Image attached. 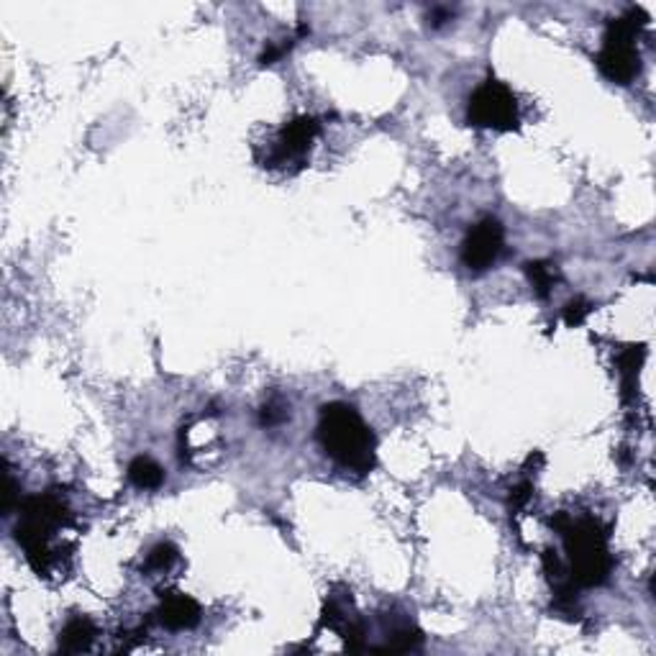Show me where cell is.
<instances>
[{"label":"cell","mask_w":656,"mask_h":656,"mask_svg":"<svg viewBox=\"0 0 656 656\" xmlns=\"http://www.w3.org/2000/svg\"><path fill=\"white\" fill-rule=\"evenodd\" d=\"M72 526V511L55 492L18 500L15 542L24 549L29 567L39 577H52L67 567L70 546L57 542Z\"/></svg>","instance_id":"cell-1"},{"label":"cell","mask_w":656,"mask_h":656,"mask_svg":"<svg viewBox=\"0 0 656 656\" xmlns=\"http://www.w3.org/2000/svg\"><path fill=\"white\" fill-rule=\"evenodd\" d=\"M315 436L321 449L346 472L359 477L370 474L377 464V439L364 418L349 403H326L318 411Z\"/></svg>","instance_id":"cell-2"},{"label":"cell","mask_w":656,"mask_h":656,"mask_svg":"<svg viewBox=\"0 0 656 656\" xmlns=\"http://www.w3.org/2000/svg\"><path fill=\"white\" fill-rule=\"evenodd\" d=\"M552 526L557 528L567 559H570V570L567 580L574 587H600L611 580L615 567V559L608 546V528L600 523L592 515H580L574 518L572 513H557L552 518Z\"/></svg>","instance_id":"cell-3"},{"label":"cell","mask_w":656,"mask_h":656,"mask_svg":"<svg viewBox=\"0 0 656 656\" xmlns=\"http://www.w3.org/2000/svg\"><path fill=\"white\" fill-rule=\"evenodd\" d=\"M649 24L641 8H628L626 14L611 18L602 46H600L598 70L615 85H631L641 75V52H639V34Z\"/></svg>","instance_id":"cell-4"},{"label":"cell","mask_w":656,"mask_h":656,"mask_svg":"<svg viewBox=\"0 0 656 656\" xmlns=\"http://www.w3.org/2000/svg\"><path fill=\"white\" fill-rule=\"evenodd\" d=\"M467 121L477 129L515 131L518 129V100L513 90L495 77L485 80L470 95Z\"/></svg>","instance_id":"cell-5"},{"label":"cell","mask_w":656,"mask_h":656,"mask_svg":"<svg viewBox=\"0 0 656 656\" xmlns=\"http://www.w3.org/2000/svg\"><path fill=\"white\" fill-rule=\"evenodd\" d=\"M318 134H321V124L313 115H298L287 121L285 126L274 134V139L267 146V154L259 159L262 167H270V170H287L290 164L300 167Z\"/></svg>","instance_id":"cell-6"},{"label":"cell","mask_w":656,"mask_h":656,"mask_svg":"<svg viewBox=\"0 0 656 656\" xmlns=\"http://www.w3.org/2000/svg\"><path fill=\"white\" fill-rule=\"evenodd\" d=\"M505 249V229L498 218H480L462 242V264L470 272L490 270Z\"/></svg>","instance_id":"cell-7"},{"label":"cell","mask_w":656,"mask_h":656,"mask_svg":"<svg viewBox=\"0 0 656 656\" xmlns=\"http://www.w3.org/2000/svg\"><path fill=\"white\" fill-rule=\"evenodd\" d=\"M200 618H203V611H200L198 600H193L185 592L172 590L159 600L157 621L170 631H190L198 626Z\"/></svg>","instance_id":"cell-8"},{"label":"cell","mask_w":656,"mask_h":656,"mask_svg":"<svg viewBox=\"0 0 656 656\" xmlns=\"http://www.w3.org/2000/svg\"><path fill=\"white\" fill-rule=\"evenodd\" d=\"M95 636H98L95 623L87 615H75L65 623L62 633H59V649L67 651V654H80V651H87L93 646Z\"/></svg>","instance_id":"cell-9"},{"label":"cell","mask_w":656,"mask_h":656,"mask_svg":"<svg viewBox=\"0 0 656 656\" xmlns=\"http://www.w3.org/2000/svg\"><path fill=\"white\" fill-rule=\"evenodd\" d=\"M643 359H646V349L643 346H626L618 357H615V367L621 374V387H623V400L636 398V380L641 372Z\"/></svg>","instance_id":"cell-10"},{"label":"cell","mask_w":656,"mask_h":656,"mask_svg":"<svg viewBox=\"0 0 656 656\" xmlns=\"http://www.w3.org/2000/svg\"><path fill=\"white\" fill-rule=\"evenodd\" d=\"M523 270H526L528 283L533 287V293H536L539 298H549L554 285L559 283L557 264H552V262H546V259H531V262L523 264Z\"/></svg>","instance_id":"cell-11"},{"label":"cell","mask_w":656,"mask_h":656,"mask_svg":"<svg viewBox=\"0 0 656 656\" xmlns=\"http://www.w3.org/2000/svg\"><path fill=\"white\" fill-rule=\"evenodd\" d=\"M126 474H129L131 485L139 490H157L164 482V470L152 457L131 459Z\"/></svg>","instance_id":"cell-12"},{"label":"cell","mask_w":656,"mask_h":656,"mask_svg":"<svg viewBox=\"0 0 656 656\" xmlns=\"http://www.w3.org/2000/svg\"><path fill=\"white\" fill-rule=\"evenodd\" d=\"M177 559H180L177 546L170 542H162L146 554V562H144L142 570L146 572L149 577H154V574H162V572H170L172 567L177 564Z\"/></svg>","instance_id":"cell-13"},{"label":"cell","mask_w":656,"mask_h":656,"mask_svg":"<svg viewBox=\"0 0 656 656\" xmlns=\"http://www.w3.org/2000/svg\"><path fill=\"white\" fill-rule=\"evenodd\" d=\"M423 646V633L415 626H400L387 636L385 646H377V651H418Z\"/></svg>","instance_id":"cell-14"},{"label":"cell","mask_w":656,"mask_h":656,"mask_svg":"<svg viewBox=\"0 0 656 656\" xmlns=\"http://www.w3.org/2000/svg\"><path fill=\"white\" fill-rule=\"evenodd\" d=\"M592 308H595V305H592V303H587L585 298H574V300H570L564 308H562V318H564V323L572 328L582 326V323L587 321V315L592 313Z\"/></svg>","instance_id":"cell-15"},{"label":"cell","mask_w":656,"mask_h":656,"mask_svg":"<svg viewBox=\"0 0 656 656\" xmlns=\"http://www.w3.org/2000/svg\"><path fill=\"white\" fill-rule=\"evenodd\" d=\"M295 46V39H283L280 44H267L264 46V52L259 55V65L262 67H267V65H274V62H280V59L285 57L287 52Z\"/></svg>","instance_id":"cell-16"},{"label":"cell","mask_w":656,"mask_h":656,"mask_svg":"<svg viewBox=\"0 0 656 656\" xmlns=\"http://www.w3.org/2000/svg\"><path fill=\"white\" fill-rule=\"evenodd\" d=\"M533 498V480L531 477H523L518 485H513L511 490V511H521V508H526L528 502Z\"/></svg>","instance_id":"cell-17"},{"label":"cell","mask_w":656,"mask_h":656,"mask_svg":"<svg viewBox=\"0 0 656 656\" xmlns=\"http://www.w3.org/2000/svg\"><path fill=\"white\" fill-rule=\"evenodd\" d=\"M259 415H262V426L272 428V426H280L290 413H287V408L280 403V400H270V403L262 408V413Z\"/></svg>","instance_id":"cell-18"},{"label":"cell","mask_w":656,"mask_h":656,"mask_svg":"<svg viewBox=\"0 0 656 656\" xmlns=\"http://www.w3.org/2000/svg\"><path fill=\"white\" fill-rule=\"evenodd\" d=\"M15 508V480L11 470H5V492H3V515H11Z\"/></svg>","instance_id":"cell-19"},{"label":"cell","mask_w":656,"mask_h":656,"mask_svg":"<svg viewBox=\"0 0 656 656\" xmlns=\"http://www.w3.org/2000/svg\"><path fill=\"white\" fill-rule=\"evenodd\" d=\"M452 18H454V11H452V8L436 5V8H431V14H428V24H431L433 29H442L443 24H449Z\"/></svg>","instance_id":"cell-20"}]
</instances>
